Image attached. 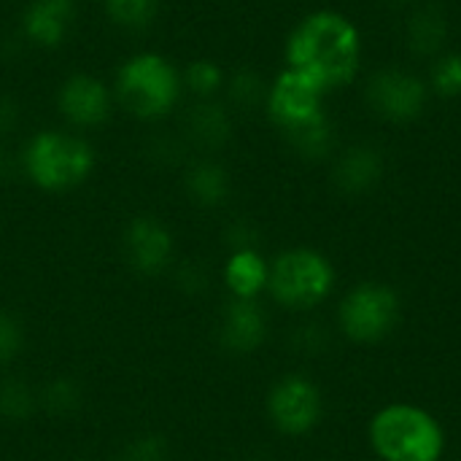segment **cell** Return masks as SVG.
Here are the masks:
<instances>
[{
    "instance_id": "9c48e42d",
    "label": "cell",
    "mask_w": 461,
    "mask_h": 461,
    "mask_svg": "<svg viewBox=\"0 0 461 461\" xmlns=\"http://www.w3.org/2000/svg\"><path fill=\"white\" fill-rule=\"evenodd\" d=\"M57 108L76 127H100L111 116L113 95L103 78L92 73H76L62 81L57 92Z\"/></svg>"
},
{
    "instance_id": "7c38bea8",
    "label": "cell",
    "mask_w": 461,
    "mask_h": 461,
    "mask_svg": "<svg viewBox=\"0 0 461 461\" xmlns=\"http://www.w3.org/2000/svg\"><path fill=\"white\" fill-rule=\"evenodd\" d=\"M127 251H130V262L135 265V270L154 276L162 267H167L173 257V238L165 230V224H159L157 219L140 216L127 230Z\"/></svg>"
},
{
    "instance_id": "ffe728a7",
    "label": "cell",
    "mask_w": 461,
    "mask_h": 461,
    "mask_svg": "<svg viewBox=\"0 0 461 461\" xmlns=\"http://www.w3.org/2000/svg\"><path fill=\"white\" fill-rule=\"evenodd\" d=\"M284 138L289 140V146L297 154H303L308 159H321L332 149V127H330V119H321V122H316L311 127H303L297 132H289Z\"/></svg>"
},
{
    "instance_id": "7a4b0ae2",
    "label": "cell",
    "mask_w": 461,
    "mask_h": 461,
    "mask_svg": "<svg viewBox=\"0 0 461 461\" xmlns=\"http://www.w3.org/2000/svg\"><path fill=\"white\" fill-rule=\"evenodd\" d=\"M184 78L176 65L157 54L140 51L124 59L116 73V95L122 105L138 119H162L181 100Z\"/></svg>"
},
{
    "instance_id": "9a60e30c",
    "label": "cell",
    "mask_w": 461,
    "mask_h": 461,
    "mask_svg": "<svg viewBox=\"0 0 461 461\" xmlns=\"http://www.w3.org/2000/svg\"><path fill=\"white\" fill-rule=\"evenodd\" d=\"M408 38V49L416 57H440L446 49V38H448V22L446 14L438 5H421L405 30Z\"/></svg>"
},
{
    "instance_id": "cb8c5ba5",
    "label": "cell",
    "mask_w": 461,
    "mask_h": 461,
    "mask_svg": "<svg viewBox=\"0 0 461 461\" xmlns=\"http://www.w3.org/2000/svg\"><path fill=\"white\" fill-rule=\"evenodd\" d=\"M0 413L8 419H22L30 413V392L27 386L11 381L0 389Z\"/></svg>"
},
{
    "instance_id": "484cf974",
    "label": "cell",
    "mask_w": 461,
    "mask_h": 461,
    "mask_svg": "<svg viewBox=\"0 0 461 461\" xmlns=\"http://www.w3.org/2000/svg\"><path fill=\"white\" fill-rule=\"evenodd\" d=\"M78 402V392L73 389V384L68 381H57L49 392H46V405L54 411V413H68L73 411Z\"/></svg>"
},
{
    "instance_id": "5b68a950",
    "label": "cell",
    "mask_w": 461,
    "mask_h": 461,
    "mask_svg": "<svg viewBox=\"0 0 461 461\" xmlns=\"http://www.w3.org/2000/svg\"><path fill=\"white\" fill-rule=\"evenodd\" d=\"M332 281V265L311 249H294L281 254L270 270V289L276 300L289 308L319 305L330 294Z\"/></svg>"
},
{
    "instance_id": "7402d4cb",
    "label": "cell",
    "mask_w": 461,
    "mask_h": 461,
    "mask_svg": "<svg viewBox=\"0 0 461 461\" xmlns=\"http://www.w3.org/2000/svg\"><path fill=\"white\" fill-rule=\"evenodd\" d=\"M181 78H184V86H186V89H192L194 95H200V100L213 97V95L221 89V84H224L221 68H219L216 62H211V59H197V62H192V65L184 70Z\"/></svg>"
},
{
    "instance_id": "277c9868",
    "label": "cell",
    "mask_w": 461,
    "mask_h": 461,
    "mask_svg": "<svg viewBox=\"0 0 461 461\" xmlns=\"http://www.w3.org/2000/svg\"><path fill=\"white\" fill-rule=\"evenodd\" d=\"M373 448L384 461H438L446 440L438 421L413 405H392L373 419Z\"/></svg>"
},
{
    "instance_id": "ac0fdd59",
    "label": "cell",
    "mask_w": 461,
    "mask_h": 461,
    "mask_svg": "<svg viewBox=\"0 0 461 461\" xmlns=\"http://www.w3.org/2000/svg\"><path fill=\"white\" fill-rule=\"evenodd\" d=\"M186 189L200 205H221L230 194V176L216 162H200L189 170Z\"/></svg>"
},
{
    "instance_id": "3957f363",
    "label": "cell",
    "mask_w": 461,
    "mask_h": 461,
    "mask_svg": "<svg viewBox=\"0 0 461 461\" xmlns=\"http://www.w3.org/2000/svg\"><path fill=\"white\" fill-rule=\"evenodd\" d=\"M22 162L35 186L46 192H65L89 178L95 167V151L78 135L43 130L30 138Z\"/></svg>"
},
{
    "instance_id": "5bb4252c",
    "label": "cell",
    "mask_w": 461,
    "mask_h": 461,
    "mask_svg": "<svg viewBox=\"0 0 461 461\" xmlns=\"http://www.w3.org/2000/svg\"><path fill=\"white\" fill-rule=\"evenodd\" d=\"M221 340L230 351L249 354L265 340V316L254 300H235L221 324Z\"/></svg>"
},
{
    "instance_id": "30bf717a",
    "label": "cell",
    "mask_w": 461,
    "mask_h": 461,
    "mask_svg": "<svg viewBox=\"0 0 461 461\" xmlns=\"http://www.w3.org/2000/svg\"><path fill=\"white\" fill-rule=\"evenodd\" d=\"M270 416L276 427L286 435L308 432L321 416L319 389L300 375L284 378L270 394Z\"/></svg>"
},
{
    "instance_id": "44dd1931",
    "label": "cell",
    "mask_w": 461,
    "mask_h": 461,
    "mask_svg": "<svg viewBox=\"0 0 461 461\" xmlns=\"http://www.w3.org/2000/svg\"><path fill=\"white\" fill-rule=\"evenodd\" d=\"M429 89L440 97L461 95V51H443L429 70Z\"/></svg>"
},
{
    "instance_id": "6da1fadb",
    "label": "cell",
    "mask_w": 461,
    "mask_h": 461,
    "mask_svg": "<svg viewBox=\"0 0 461 461\" xmlns=\"http://www.w3.org/2000/svg\"><path fill=\"white\" fill-rule=\"evenodd\" d=\"M362 65V35L340 11H313L286 38V68L332 92L354 81Z\"/></svg>"
},
{
    "instance_id": "52a82bcc",
    "label": "cell",
    "mask_w": 461,
    "mask_h": 461,
    "mask_svg": "<svg viewBox=\"0 0 461 461\" xmlns=\"http://www.w3.org/2000/svg\"><path fill=\"white\" fill-rule=\"evenodd\" d=\"M365 97L373 113L386 122L405 124L424 113L429 100V84L405 68H384L370 76Z\"/></svg>"
},
{
    "instance_id": "4316f807",
    "label": "cell",
    "mask_w": 461,
    "mask_h": 461,
    "mask_svg": "<svg viewBox=\"0 0 461 461\" xmlns=\"http://www.w3.org/2000/svg\"><path fill=\"white\" fill-rule=\"evenodd\" d=\"M132 461H162L165 459V443L159 438H143L130 451Z\"/></svg>"
},
{
    "instance_id": "d6986e66",
    "label": "cell",
    "mask_w": 461,
    "mask_h": 461,
    "mask_svg": "<svg viewBox=\"0 0 461 461\" xmlns=\"http://www.w3.org/2000/svg\"><path fill=\"white\" fill-rule=\"evenodd\" d=\"M105 14L124 30H143L157 19L159 0H103Z\"/></svg>"
},
{
    "instance_id": "8fae6325",
    "label": "cell",
    "mask_w": 461,
    "mask_h": 461,
    "mask_svg": "<svg viewBox=\"0 0 461 461\" xmlns=\"http://www.w3.org/2000/svg\"><path fill=\"white\" fill-rule=\"evenodd\" d=\"M76 24L73 0H30L22 11V32L41 49L59 46Z\"/></svg>"
},
{
    "instance_id": "2e32d148",
    "label": "cell",
    "mask_w": 461,
    "mask_h": 461,
    "mask_svg": "<svg viewBox=\"0 0 461 461\" xmlns=\"http://www.w3.org/2000/svg\"><path fill=\"white\" fill-rule=\"evenodd\" d=\"M186 130L194 143L205 149H219L230 138V113L211 97L200 100L186 116Z\"/></svg>"
},
{
    "instance_id": "603a6c76",
    "label": "cell",
    "mask_w": 461,
    "mask_h": 461,
    "mask_svg": "<svg viewBox=\"0 0 461 461\" xmlns=\"http://www.w3.org/2000/svg\"><path fill=\"white\" fill-rule=\"evenodd\" d=\"M230 97L240 108H254L262 100H267V86H265V81L254 70H240L230 81Z\"/></svg>"
},
{
    "instance_id": "4fadbf2b",
    "label": "cell",
    "mask_w": 461,
    "mask_h": 461,
    "mask_svg": "<svg viewBox=\"0 0 461 461\" xmlns=\"http://www.w3.org/2000/svg\"><path fill=\"white\" fill-rule=\"evenodd\" d=\"M384 176V157L375 146L359 143L346 149L332 170V181L343 194H365Z\"/></svg>"
},
{
    "instance_id": "e0dca14e",
    "label": "cell",
    "mask_w": 461,
    "mask_h": 461,
    "mask_svg": "<svg viewBox=\"0 0 461 461\" xmlns=\"http://www.w3.org/2000/svg\"><path fill=\"white\" fill-rule=\"evenodd\" d=\"M267 267L262 257L251 249H240L227 262V284L240 300H254V294L267 284Z\"/></svg>"
},
{
    "instance_id": "8992f818",
    "label": "cell",
    "mask_w": 461,
    "mask_h": 461,
    "mask_svg": "<svg viewBox=\"0 0 461 461\" xmlns=\"http://www.w3.org/2000/svg\"><path fill=\"white\" fill-rule=\"evenodd\" d=\"M400 319V297L384 284L357 286L340 305L343 332L357 343L384 340Z\"/></svg>"
},
{
    "instance_id": "ba28073f",
    "label": "cell",
    "mask_w": 461,
    "mask_h": 461,
    "mask_svg": "<svg viewBox=\"0 0 461 461\" xmlns=\"http://www.w3.org/2000/svg\"><path fill=\"white\" fill-rule=\"evenodd\" d=\"M324 89H319L311 78L294 73V70H284L270 86H267V113L273 119V124L289 135L297 132L303 127H311L321 119H327L324 113Z\"/></svg>"
},
{
    "instance_id": "d4e9b609",
    "label": "cell",
    "mask_w": 461,
    "mask_h": 461,
    "mask_svg": "<svg viewBox=\"0 0 461 461\" xmlns=\"http://www.w3.org/2000/svg\"><path fill=\"white\" fill-rule=\"evenodd\" d=\"M19 346H22L19 324L8 313H0V365L11 362L16 357Z\"/></svg>"
},
{
    "instance_id": "83f0119b",
    "label": "cell",
    "mask_w": 461,
    "mask_h": 461,
    "mask_svg": "<svg viewBox=\"0 0 461 461\" xmlns=\"http://www.w3.org/2000/svg\"><path fill=\"white\" fill-rule=\"evenodd\" d=\"M394 3H400V0H394Z\"/></svg>"
}]
</instances>
